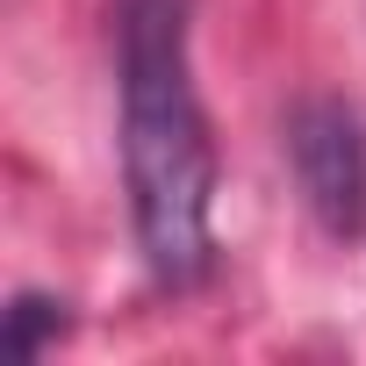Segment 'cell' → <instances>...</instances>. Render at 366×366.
<instances>
[{
    "instance_id": "1",
    "label": "cell",
    "mask_w": 366,
    "mask_h": 366,
    "mask_svg": "<svg viewBox=\"0 0 366 366\" xmlns=\"http://www.w3.org/2000/svg\"><path fill=\"white\" fill-rule=\"evenodd\" d=\"M122 194L158 287H194L216 266V137L194 86V0H115Z\"/></svg>"
},
{
    "instance_id": "2",
    "label": "cell",
    "mask_w": 366,
    "mask_h": 366,
    "mask_svg": "<svg viewBox=\"0 0 366 366\" xmlns=\"http://www.w3.org/2000/svg\"><path fill=\"white\" fill-rule=\"evenodd\" d=\"M280 151H287L295 194L316 216V230L337 244H359L366 237V122H359V108L337 94L295 101Z\"/></svg>"
},
{
    "instance_id": "3",
    "label": "cell",
    "mask_w": 366,
    "mask_h": 366,
    "mask_svg": "<svg viewBox=\"0 0 366 366\" xmlns=\"http://www.w3.org/2000/svg\"><path fill=\"white\" fill-rule=\"evenodd\" d=\"M65 330H72V316H65L58 295H15L8 316H0V345H8V359H44V352H58Z\"/></svg>"
}]
</instances>
